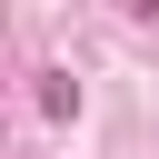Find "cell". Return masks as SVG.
Listing matches in <instances>:
<instances>
[{"mask_svg":"<svg viewBox=\"0 0 159 159\" xmlns=\"http://www.w3.org/2000/svg\"><path fill=\"white\" fill-rule=\"evenodd\" d=\"M70 109H80V89H70L60 70H40V119H70Z\"/></svg>","mask_w":159,"mask_h":159,"instance_id":"obj_1","label":"cell"}]
</instances>
